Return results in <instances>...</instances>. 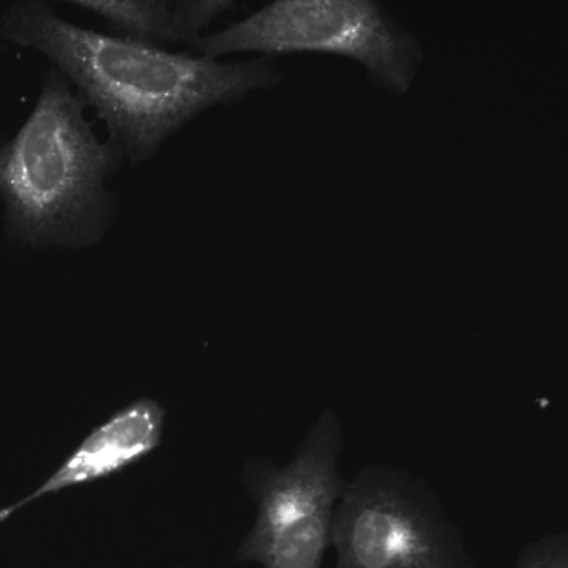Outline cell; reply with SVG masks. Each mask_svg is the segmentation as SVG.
Instances as JSON below:
<instances>
[{
  "label": "cell",
  "instance_id": "3957f363",
  "mask_svg": "<svg viewBox=\"0 0 568 568\" xmlns=\"http://www.w3.org/2000/svg\"><path fill=\"white\" fill-rule=\"evenodd\" d=\"M202 58L254 52L264 59L324 54L364 65L394 94L410 89L422 49L374 0H278L192 44Z\"/></svg>",
  "mask_w": 568,
  "mask_h": 568
},
{
  "label": "cell",
  "instance_id": "ba28073f",
  "mask_svg": "<svg viewBox=\"0 0 568 568\" xmlns=\"http://www.w3.org/2000/svg\"><path fill=\"white\" fill-rule=\"evenodd\" d=\"M515 568H568L567 534H551L525 545Z\"/></svg>",
  "mask_w": 568,
  "mask_h": 568
},
{
  "label": "cell",
  "instance_id": "5b68a950",
  "mask_svg": "<svg viewBox=\"0 0 568 568\" xmlns=\"http://www.w3.org/2000/svg\"><path fill=\"white\" fill-rule=\"evenodd\" d=\"M335 568H475L460 528L420 478L384 465L345 481L332 521Z\"/></svg>",
  "mask_w": 568,
  "mask_h": 568
},
{
  "label": "cell",
  "instance_id": "8992f818",
  "mask_svg": "<svg viewBox=\"0 0 568 568\" xmlns=\"http://www.w3.org/2000/svg\"><path fill=\"white\" fill-rule=\"evenodd\" d=\"M164 420L165 408L152 398H139L119 408L82 440L41 487L2 508L0 524L45 495L105 480L144 460L161 445Z\"/></svg>",
  "mask_w": 568,
  "mask_h": 568
},
{
  "label": "cell",
  "instance_id": "6da1fadb",
  "mask_svg": "<svg viewBox=\"0 0 568 568\" xmlns=\"http://www.w3.org/2000/svg\"><path fill=\"white\" fill-rule=\"evenodd\" d=\"M0 38L36 49L75 88L132 162L151 159L169 138L214 105H231L282 75L271 59L222 64L207 58L79 28L44 2H19L0 19Z\"/></svg>",
  "mask_w": 568,
  "mask_h": 568
},
{
  "label": "cell",
  "instance_id": "52a82bcc",
  "mask_svg": "<svg viewBox=\"0 0 568 568\" xmlns=\"http://www.w3.org/2000/svg\"><path fill=\"white\" fill-rule=\"evenodd\" d=\"M101 16L118 38L164 49L175 42L194 44L199 32L224 12L237 9L231 2H72Z\"/></svg>",
  "mask_w": 568,
  "mask_h": 568
},
{
  "label": "cell",
  "instance_id": "7a4b0ae2",
  "mask_svg": "<svg viewBox=\"0 0 568 568\" xmlns=\"http://www.w3.org/2000/svg\"><path fill=\"white\" fill-rule=\"evenodd\" d=\"M122 161L118 149L95 138L69 82L49 72L26 124L0 139L6 234L31 247L94 244L111 215L105 179Z\"/></svg>",
  "mask_w": 568,
  "mask_h": 568
},
{
  "label": "cell",
  "instance_id": "277c9868",
  "mask_svg": "<svg viewBox=\"0 0 568 568\" xmlns=\"http://www.w3.org/2000/svg\"><path fill=\"white\" fill-rule=\"evenodd\" d=\"M342 424L325 410L287 465L271 458L245 464L244 485L255 520L237 550L239 561L262 568H322L332 545V521L345 480L338 471Z\"/></svg>",
  "mask_w": 568,
  "mask_h": 568
}]
</instances>
